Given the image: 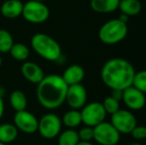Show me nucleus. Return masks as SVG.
Masks as SVG:
<instances>
[{
  "instance_id": "1",
  "label": "nucleus",
  "mask_w": 146,
  "mask_h": 145,
  "mask_svg": "<svg viewBox=\"0 0 146 145\" xmlns=\"http://www.w3.org/2000/svg\"><path fill=\"white\" fill-rule=\"evenodd\" d=\"M135 75L134 67L123 58H112L106 61L100 71V77L110 89H125L132 85Z\"/></svg>"
},
{
  "instance_id": "2",
  "label": "nucleus",
  "mask_w": 146,
  "mask_h": 145,
  "mask_svg": "<svg viewBox=\"0 0 146 145\" xmlns=\"http://www.w3.org/2000/svg\"><path fill=\"white\" fill-rule=\"evenodd\" d=\"M68 87L62 75L51 73L37 85L36 97L38 103L44 109H57L66 101Z\"/></svg>"
},
{
  "instance_id": "3",
  "label": "nucleus",
  "mask_w": 146,
  "mask_h": 145,
  "mask_svg": "<svg viewBox=\"0 0 146 145\" xmlns=\"http://www.w3.org/2000/svg\"><path fill=\"white\" fill-rule=\"evenodd\" d=\"M31 47L34 52L44 60L58 62L62 58V48L51 36L45 33H37L31 38Z\"/></svg>"
},
{
  "instance_id": "4",
  "label": "nucleus",
  "mask_w": 146,
  "mask_h": 145,
  "mask_svg": "<svg viewBox=\"0 0 146 145\" xmlns=\"http://www.w3.org/2000/svg\"><path fill=\"white\" fill-rule=\"evenodd\" d=\"M127 33V23H124L117 18L106 22L100 28L98 38L106 45H115L124 40Z\"/></svg>"
},
{
  "instance_id": "5",
  "label": "nucleus",
  "mask_w": 146,
  "mask_h": 145,
  "mask_svg": "<svg viewBox=\"0 0 146 145\" xmlns=\"http://www.w3.org/2000/svg\"><path fill=\"white\" fill-rule=\"evenodd\" d=\"M22 16L29 23L41 24L49 19L50 9L44 2L29 0L26 3H24Z\"/></svg>"
},
{
  "instance_id": "6",
  "label": "nucleus",
  "mask_w": 146,
  "mask_h": 145,
  "mask_svg": "<svg viewBox=\"0 0 146 145\" xmlns=\"http://www.w3.org/2000/svg\"><path fill=\"white\" fill-rule=\"evenodd\" d=\"M62 119L55 113H46L39 119L38 130L45 139H54L62 131Z\"/></svg>"
},
{
  "instance_id": "7",
  "label": "nucleus",
  "mask_w": 146,
  "mask_h": 145,
  "mask_svg": "<svg viewBox=\"0 0 146 145\" xmlns=\"http://www.w3.org/2000/svg\"><path fill=\"white\" fill-rule=\"evenodd\" d=\"M120 135L116 128L106 120L94 127V140L100 145H116L120 140Z\"/></svg>"
},
{
  "instance_id": "8",
  "label": "nucleus",
  "mask_w": 146,
  "mask_h": 145,
  "mask_svg": "<svg viewBox=\"0 0 146 145\" xmlns=\"http://www.w3.org/2000/svg\"><path fill=\"white\" fill-rule=\"evenodd\" d=\"M80 110H81L82 122L85 125L92 126V127H94L100 122L104 121L108 114L102 103L98 101L86 103Z\"/></svg>"
},
{
  "instance_id": "9",
  "label": "nucleus",
  "mask_w": 146,
  "mask_h": 145,
  "mask_svg": "<svg viewBox=\"0 0 146 145\" xmlns=\"http://www.w3.org/2000/svg\"><path fill=\"white\" fill-rule=\"evenodd\" d=\"M110 123L120 134H130L133 128L137 125V119L130 110L118 109L111 114Z\"/></svg>"
},
{
  "instance_id": "10",
  "label": "nucleus",
  "mask_w": 146,
  "mask_h": 145,
  "mask_svg": "<svg viewBox=\"0 0 146 145\" xmlns=\"http://www.w3.org/2000/svg\"><path fill=\"white\" fill-rule=\"evenodd\" d=\"M38 121L39 119L36 115L27 109L16 111L13 116V124L19 131L25 134L36 133L38 130Z\"/></svg>"
},
{
  "instance_id": "11",
  "label": "nucleus",
  "mask_w": 146,
  "mask_h": 145,
  "mask_svg": "<svg viewBox=\"0 0 146 145\" xmlns=\"http://www.w3.org/2000/svg\"><path fill=\"white\" fill-rule=\"evenodd\" d=\"M88 93L86 87L82 83L73 85L68 87L67 95H66V101L71 109H82V107L87 103Z\"/></svg>"
},
{
  "instance_id": "12",
  "label": "nucleus",
  "mask_w": 146,
  "mask_h": 145,
  "mask_svg": "<svg viewBox=\"0 0 146 145\" xmlns=\"http://www.w3.org/2000/svg\"><path fill=\"white\" fill-rule=\"evenodd\" d=\"M121 101L124 103L129 110H135V111L142 109L146 105L145 93H143L133 85L123 89Z\"/></svg>"
},
{
  "instance_id": "13",
  "label": "nucleus",
  "mask_w": 146,
  "mask_h": 145,
  "mask_svg": "<svg viewBox=\"0 0 146 145\" xmlns=\"http://www.w3.org/2000/svg\"><path fill=\"white\" fill-rule=\"evenodd\" d=\"M21 75L24 79L34 85H38L45 77L43 69L38 64L30 61L23 62L21 66Z\"/></svg>"
},
{
  "instance_id": "14",
  "label": "nucleus",
  "mask_w": 146,
  "mask_h": 145,
  "mask_svg": "<svg viewBox=\"0 0 146 145\" xmlns=\"http://www.w3.org/2000/svg\"><path fill=\"white\" fill-rule=\"evenodd\" d=\"M86 75V72L81 65L74 64L69 66L64 71L62 77L68 85H73L81 83L84 81Z\"/></svg>"
},
{
  "instance_id": "15",
  "label": "nucleus",
  "mask_w": 146,
  "mask_h": 145,
  "mask_svg": "<svg viewBox=\"0 0 146 145\" xmlns=\"http://www.w3.org/2000/svg\"><path fill=\"white\" fill-rule=\"evenodd\" d=\"M24 3L20 0H6L0 8V12L3 17L7 19H15L22 16Z\"/></svg>"
},
{
  "instance_id": "16",
  "label": "nucleus",
  "mask_w": 146,
  "mask_h": 145,
  "mask_svg": "<svg viewBox=\"0 0 146 145\" xmlns=\"http://www.w3.org/2000/svg\"><path fill=\"white\" fill-rule=\"evenodd\" d=\"M120 0H90V8L96 13H111L118 9Z\"/></svg>"
},
{
  "instance_id": "17",
  "label": "nucleus",
  "mask_w": 146,
  "mask_h": 145,
  "mask_svg": "<svg viewBox=\"0 0 146 145\" xmlns=\"http://www.w3.org/2000/svg\"><path fill=\"white\" fill-rule=\"evenodd\" d=\"M118 9L121 14L131 17L136 16L141 12L142 4L139 0H120L118 4Z\"/></svg>"
},
{
  "instance_id": "18",
  "label": "nucleus",
  "mask_w": 146,
  "mask_h": 145,
  "mask_svg": "<svg viewBox=\"0 0 146 145\" xmlns=\"http://www.w3.org/2000/svg\"><path fill=\"white\" fill-rule=\"evenodd\" d=\"M19 130L13 123L0 124V142L4 144H9L15 141L18 136Z\"/></svg>"
},
{
  "instance_id": "19",
  "label": "nucleus",
  "mask_w": 146,
  "mask_h": 145,
  "mask_svg": "<svg viewBox=\"0 0 146 145\" xmlns=\"http://www.w3.org/2000/svg\"><path fill=\"white\" fill-rule=\"evenodd\" d=\"M62 119V123L68 128H73L75 129L76 127L81 125L82 122V115H81V110L79 109H71L68 111L64 113Z\"/></svg>"
},
{
  "instance_id": "20",
  "label": "nucleus",
  "mask_w": 146,
  "mask_h": 145,
  "mask_svg": "<svg viewBox=\"0 0 146 145\" xmlns=\"http://www.w3.org/2000/svg\"><path fill=\"white\" fill-rule=\"evenodd\" d=\"M10 105L15 111H21L26 109L28 103V99L26 95L20 89H15L10 93L9 97Z\"/></svg>"
},
{
  "instance_id": "21",
  "label": "nucleus",
  "mask_w": 146,
  "mask_h": 145,
  "mask_svg": "<svg viewBox=\"0 0 146 145\" xmlns=\"http://www.w3.org/2000/svg\"><path fill=\"white\" fill-rule=\"evenodd\" d=\"M11 57L18 62H25L30 56V50L23 43H14L9 51Z\"/></svg>"
},
{
  "instance_id": "22",
  "label": "nucleus",
  "mask_w": 146,
  "mask_h": 145,
  "mask_svg": "<svg viewBox=\"0 0 146 145\" xmlns=\"http://www.w3.org/2000/svg\"><path fill=\"white\" fill-rule=\"evenodd\" d=\"M80 142L78 131L73 128L61 131L58 135V145H77Z\"/></svg>"
},
{
  "instance_id": "23",
  "label": "nucleus",
  "mask_w": 146,
  "mask_h": 145,
  "mask_svg": "<svg viewBox=\"0 0 146 145\" xmlns=\"http://www.w3.org/2000/svg\"><path fill=\"white\" fill-rule=\"evenodd\" d=\"M14 44V39L11 33L5 29H0V54L9 53Z\"/></svg>"
},
{
  "instance_id": "24",
  "label": "nucleus",
  "mask_w": 146,
  "mask_h": 145,
  "mask_svg": "<svg viewBox=\"0 0 146 145\" xmlns=\"http://www.w3.org/2000/svg\"><path fill=\"white\" fill-rule=\"evenodd\" d=\"M132 85L146 95V70L135 72Z\"/></svg>"
},
{
  "instance_id": "25",
  "label": "nucleus",
  "mask_w": 146,
  "mask_h": 145,
  "mask_svg": "<svg viewBox=\"0 0 146 145\" xmlns=\"http://www.w3.org/2000/svg\"><path fill=\"white\" fill-rule=\"evenodd\" d=\"M102 105H104V109H106V113L110 114L111 115L112 113L116 112L118 109H120V105H119V101L113 99L111 95L110 97H106V99L102 101Z\"/></svg>"
},
{
  "instance_id": "26",
  "label": "nucleus",
  "mask_w": 146,
  "mask_h": 145,
  "mask_svg": "<svg viewBox=\"0 0 146 145\" xmlns=\"http://www.w3.org/2000/svg\"><path fill=\"white\" fill-rule=\"evenodd\" d=\"M78 134H79L80 141L90 142L92 140H94V127L85 125L78 131Z\"/></svg>"
},
{
  "instance_id": "27",
  "label": "nucleus",
  "mask_w": 146,
  "mask_h": 145,
  "mask_svg": "<svg viewBox=\"0 0 146 145\" xmlns=\"http://www.w3.org/2000/svg\"><path fill=\"white\" fill-rule=\"evenodd\" d=\"M131 135L135 140H143L146 138V126L136 125L131 131Z\"/></svg>"
},
{
  "instance_id": "28",
  "label": "nucleus",
  "mask_w": 146,
  "mask_h": 145,
  "mask_svg": "<svg viewBox=\"0 0 146 145\" xmlns=\"http://www.w3.org/2000/svg\"><path fill=\"white\" fill-rule=\"evenodd\" d=\"M122 93L123 91H121V89H111V95H110L117 101H121L122 99Z\"/></svg>"
},
{
  "instance_id": "29",
  "label": "nucleus",
  "mask_w": 146,
  "mask_h": 145,
  "mask_svg": "<svg viewBox=\"0 0 146 145\" xmlns=\"http://www.w3.org/2000/svg\"><path fill=\"white\" fill-rule=\"evenodd\" d=\"M4 111H5V105H4V101H3V97L0 95V120L3 117Z\"/></svg>"
},
{
  "instance_id": "30",
  "label": "nucleus",
  "mask_w": 146,
  "mask_h": 145,
  "mask_svg": "<svg viewBox=\"0 0 146 145\" xmlns=\"http://www.w3.org/2000/svg\"><path fill=\"white\" fill-rule=\"evenodd\" d=\"M128 18H129L128 16L124 15V14H121V15L118 17V19L121 20L122 22H124V23H127V21H128Z\"/></svg>"
},
{
  "instance_id": "31",
  "label": "nucleus",
  "mask_w": 146,
  "mask_h": 145,
  "mask_svg": "<svg viewBox=\"0 0 146 145\" xmlns=\"http://www.w3.org/2000/svg\"><path fill=\"white\" fill-rule=\"evenodd\" d=\"M77 145H94L92 142H86V141H80Z\"/></svg>"
},
{
  "instance_id": "32",
  "label": "nucleus",
  "mask_w": 146,
  "mask_h": 145,
  "mask_svg": "<svg viewBox=\"0 0 146 145\" xmlns=\"http://www.w3.org/2000/svg\"><path fill=\"white\" fill-rule=\"evenodd\" d=\"M129 145H142L141 143H139V142H133V143L129 144Z\"/></svg>"
},
{
  "instance_id": "33",
  "label": "nucleus",
  "mask_w": 146,
  "mask_h": 145,
  "mask_svg": "<svg viewBox=\"0 0 146 145\" xmlns=\"http://www.w3.org/2000/svg\"><path fill=\"white\" fill-rule=\"evenodd\" d=\"M2 63H3V60H2V57H1V55H0V67H1Z\"/></svg>"
},
{
  "instance_id": "34",
  "label": "nucleus",
  "mask_w": 146,
  "mask_h": 145,
  "mask_svg": "<svg viewBox=\"0 0 146 145\" xmlns=\"http://www.w3.org/2000/svg\"><path fill=\"white\" fill-rule=\"evenodd\" d=\"M0 145H7V144H4V143H2V142H0Z\"/></svg>"
},
{
  "instance_id": "35",
  "label": "nucleus",
  "mask_w": 146,
  "mask_h": 145,
  "mask_svg": "<svg viewBox=\"0 0 146 145\" xmlns=\"http://www.w3.org/2000/svg\"><path fill=\"white\" fill-rule=\"evenodd\" d=\"M37 1H42V2H44L45 0H37Z\"/></svg>"
},
{
  "instance_id": "36",
  "label": "nucleus",
  "mask_w": 146,
  "mask_h": 145,
  "mask_svg": "<svg viewBox=\"0 0 146 145\" xmlns=\"http://www.w3.org/2000/svg\"><path fill=\"white\" fill-rule=\"evenodd\" d=\"M40 145H43V144H40Z\"/></svg>"
}]
</instances>
